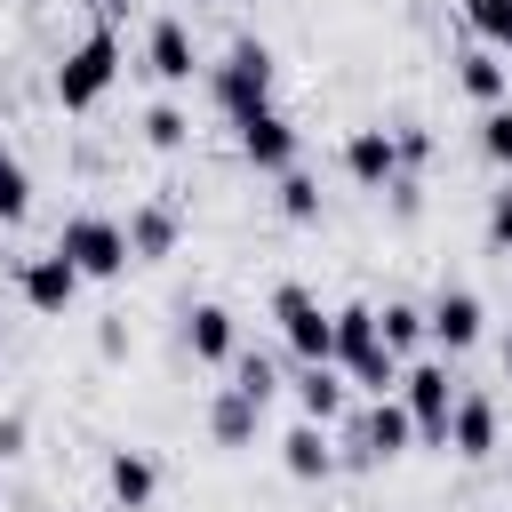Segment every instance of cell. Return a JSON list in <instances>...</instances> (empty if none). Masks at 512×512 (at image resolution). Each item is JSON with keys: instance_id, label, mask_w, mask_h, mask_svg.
Masks as SVG:
<instances>
[{"instance_id": "6da1fadb", "label": "cell", "mask_w": 512, "mask_h": 512, "mask_svg": "<svg viewBox=\"0 0 512 512\" xmlns=\"http://www.w3.org/2000/svg\"><path fill=\"white\" fill-rule=\"evenodd\" d=\"M336 368H344V376H352L368 400L400 392V352L384 344L376 304H336Z\"/></svg>"}, {"instance_id": "7a4b0ae2", "label": "cell", "mask_w": 512, "mask_h": 512, "mask_svg": "<svg viewBox=\"0 0 512 512\" xmlns=\"http://www.w3.org/2000/svg\"><path fill=\"white\" fill-rule=\"evenodd\" d=\"M272 80H280V64H272V48H264V40H232V48L208 64V96H216V112H224V120L264 112V104H272Z\"/></svg>"}, {"instance_id": "3957f363", "label": "cell", "mask_w": 512, "mask_h": 512, "mask_svg": "<svg viewBox=\"0 0 512 512\" xmlns=\"http://www.w3.org/2000/svg\"><path fill=\"white\" fill-rule=\"evenodd\" d=\"M56 248L80 264V280H120V272L136 264V248H128V224H120V216H96V208L64 216V224H56Z\"/></svg>"}, {"instance_id": "277c9868", "label": "cell", "mask_w": 512, "mask_h": 512, "mask_svg": "<svg viewBox=\"0 0 512 512\" xmlns=\"http://www.w3.org/2000/svg\"><path fill=\"white\" fill-rule=\"evenodd\" d=\"M408 448H416V416H408L400 392L368 400V408L344 424V464H360V472H376V464H392V456H408Z\"/></svg>"}, {"instance_id": "5b68a950", "label": "cell", "mask_w": 512, "mask_h": 512, "mask_svg": "<svg viewBox=\"0 0 512 512\" xmlns=\"http://www.w3.org/2000/svg\"><path fill=\"white\" fill-rule=\"evenodd\" d=\"M112 80H120V32L96 24L80 48H64V64H56V104H64V112H88V104H104Z\"/></svg>"}, {"instance_id": "8992f818", "label": "cell", "mask_w": 512, "mask_h": 512, "mask_svg": "<svg viewBox=\"0 0 512 512\" xmlns=\"http://www.w3.org/2000/svg\"><path fill=\"white\" fill-rule=\"evenodd\" d=\"M272 320H280V336H288L296 360H336V304H320L304 280L272 288Z\"/></svg>"}, {"instance_id": "52a82bcc", "label": "cell", "mask_w": 512, "mask_h": 512, "mask_svg": "<svg viewBox=\"0 0 512 512\" xmlns=\"http://www.w3.org/2000/svg\"><path fill=\"white\" fill-rule=\"evenodd\" d=\"M400 400H408V416H416V440H424V448H448V416H456V376H448V360H408V368H400Z\"/></svg>"}, {"instance_id": "ba28073f", "label": "cell", "mask_w": 512, "mask_h": 512, "mask_svg": "<svg viewBox=\"0 0 512 512\" xmlns=\"http://www.w3.org/2000/svg\"><path fill=\"white\" fill-rule=\"evenodd\" d=\"M16 296H24L40 320H64V312H72V296H80V264H72L64 248H40V256H24V264H16Z\"/></svg>"}, {"instance_id": "9c48e42d", "label": "cell", "mask_w": 512, "mask_h": 512, "mask_svg": "<svg viewBox=\"0 0 512 512\" xmlns=\"http://www.w3.org/2000/svg\"><path fill=\"white\" fill-rule=\"evenodd\" d=\"M232 144H240L248 168H272V176H280V168H296V144H304V136H296L288 112L264 104V112H240V120H232Z\"/></svg>"}, {"instance_id": "30bf717a", "label": "cell", "mask_w": 512, "mask_h": 512, "mask_svg": "<svg viewBox=\"0 0 512 512\" xmlns=\"http://www.w3.org/2000/svg\"><path fill=\"white\" fill-rule=\"evenodd\" d=\"M344 176H352L360 192H384L392 176H408L400 136H392V128H352V136H344Z\"/></svg>"}, {"instance_id": "8fae6325", "label": "cell", "mask_w": 512, "mask_h": 512, "mask_svg": "<svg viewBox=\"0 0 512 512\" xmlns=\"http://www.w3.org/2000/svg\"><path fill=\"white\" fill-rule=\"evenodd\" d=\"M424 328H432V344H440V352H472V344H480V328H488V312H480V296H472V288H440V296L424 304Z\"/></svg>"}, {"instance_id": "7c38bea8", "label": "cell", "mask_w": 512, "mask_h": 512, "mask_svg": "<svg viewBox=\"0 0 512 512\" xmlns=\"http://www.w3.org/2000/svg\"><path fill=\"white\" fill-rule=\"evenodd\" d=\"M144 64H152V80H160V88H184V80L200 72L192 24H184V16H160V24H152V40H144Z\"/></svg>"}, {"instance_id": "4fadbf2b", "label": "cell", "mask_w": 512, "mask_h": 512, "mask_svg": "<svg viewBox=\"0 0 512 512\" xmlns=\"http://www.w3.org/2000/svg\"><path fill=\"white\" fill-rule=\"evenodd\" d=\"M176 240H184V216H176L168 200H136V208H128V248H136V264L176 256Z\"/></svg>"}, {"instance_id": "5bb4252c", "label": "cell", "mask_w": 512, "mask_h": 512, "mask_svg": "<svg viewBox=\"0 0 512 512\" xmlns=\"http://www.w3.org/2000/svg\"><path fill=\"white\" fill-rule=\"evenodd\" d=\"M448 448H456L464 464L496 456V400H488V392H456V416H448Z\"/></svg>"}, {"instance_id": "9a60e30c", "label": "cell", "mask_w": 512, "mask_h": 512, "mask_svg": "<svg viewBox=\"0 0 512 512\" xmlns=\"http://www.w3.org/2000/svg\"><path fill=\"white\" fill-rule=\"evenodd\" d=\"M336 464H344V448H328V424H312V416L288 424V440H280V472L288 480H328Z\"/></svg>"}, {"instance_id": "2e32d148", "label": "cell", "mask_w": 512, "mask_h": 512, "mask_svg": "<svg viewBox=\"0 0 512 512\" xmlns=\"http://www.w3.org/2000/svg\"><path fill=\"white\" fill-rule=\"evenodd\" d=\"M184 352H192V360H232V352H240L232 304H192V312H184Z\"/></svg>"}, {"instance_id": "e0dca14e", "label": "cell", "mask_w": 512, "mask_h": 512, "mask_svg": "<svg viewBox=\"0 0 512 512\" xmlns=\"http://www.w3.org/2000/svg\"><path fill=\"white\" fill-rule=\"evenodd\" d=\"M344 384H352V376H344L336 360H296V408H304L312 424H336V416H344Z\"/></svg>"}, {"instance_id": "ac0fdd59", "label": "cell", "mask_w": 512, "mask_h": 512, "mask_svg": "<svg viewBox=\"0 0 512 512\" xmlns=\"http://www.w3.org/2000/svg\"><path fill=\"white\" fill-rule=\"evenodd\" d=\"M256 424H264V400H248L240 384H224V392L208 400V440H216V448H248Z\"/></svg>"}, {"instance_id": "d6986e66", "label": "cell", "mask_w": 512, "mask_h": 512, "mask_svg": "<svg viewBox=\"0 0 512 512\" xmlns=\"http://www.w3.org/2000/svg\"><path fill=\"white\" fill-rule=\"evenodd\" d=\"M104 488H112V504H120V512H144V504H152V488H160V472H152V456H144V448H112V456H104Z\"/></svg>"}, {"instance_id": "ffe728a7", "label": "cell", "mask_w": 512, "mask_h": 512, "mask_svg": "<svg viewBox=\"0 0 512 512\" xmlns=\"http://www.w3.org/2000/svg\"><path fill=\"white\" fill-rule=\"evenodd\" d=\"M456 88L488 112V104H504V96H512V64H504L496 48H464V56H456Z\"/></svg>"}, {"instance_id": "44dd1931", "label": "cell", "mask_w": 512, "mask_h": 512, "mask_svg": "<svg viewBox=\"0 0 512 512\" xmlns=\"http://www.w3.org/2000/svg\"><path fill=\"white\" fill-rule=\"evenodd\" d=\"M32 216V168H24V152L0 136V224H24Z\"/></svg>"}, {"instance_id": "7402d4cb", "label": "cell", "mask_w": 512, "mask_h": 512, "mask_svg": "<svg viewBox=\"0 0 512 512\" xmlns=\"http://www.w3.org/2000/svg\"><path fill=\"white\" fill-rule=\"evenodd\" d=\"M464 24L480 32V48L512 56V0H464Z\"/></svg>"}, {"instance_id": "603a6c76", "label": "cell", "mask_w": 512, "mask_h": 512, "mask_svg": "<svg viewBox=\"0 0 512 512\" xmlns=\"http://www.w3.org/2000/svg\"><path fill=\"white\" fill-rule=\"evenodd\" d=\"M280 216H288V224H320V176L280 168Z\"/></svg>"}, {"instance_id": "cb8c5ba5", "label": "cell", "mask_w": 512, "mask_h": 512, "mask_svg": "<svg viewBox=\"0 0 512 512\" xmlns=\"http://www.w3.org/2000/svg\"><path fill=\"white\" fill-rule=\"evenodd\" d=\"M376 328H384V344H392L400 360H408V352L432 336V328H424V304H384V312H376Z\"/></svg>"}, {"instance_id": "d4e9b609", "label": "cell", "mask_w": 512, "mask_h": 512, "mask_svg": "<svg viewBox=\"0 0 512 512\" xmlns=\"http://www.w3.org/2000/svg\"><path fill=\"white\" fill-rule=\"evenodd\" d=\"M144 144H152V152H184V144H192V120H184L176 104H152V112H144Z\"/></svg>"}, {"instance_id": "484cf974", "label": "cell", "mask_w": 512, "mask_h": 512, "mask_svg": "<svg viewBox=\"0 0 512 512\" xmlns=\"http://www.w3.org/2000/svg\"><path fill=\"white\" fill-rule=\"evenodd\" d=\"M232 384H240L248 400H264V408H272V392H280V376H272L264 352H232Z\"/></svg>"}, {"instance_id": "4316f807", "label": "cell", "mask_w": 512, "mask_h": 512, "mask_svg": "<svg viewBox=\"0 0 512 512\" xmlns=\"http://www.w3.org/2000/svg\"><path fill=\"white\" fill-rule=\"evenodd\" d=\"M480 160L512 168V104H488V112H480Z\"/></svg>"}, {"instance_id": "83f0119b", "label": "cell", "mask_w": 512, "mask_h": 512, "mask_svg": "<svg viewBox=\"0 0 512 512\" xmlns=\"http://www.w3.org/2000/svg\"><path fill=\"white\" fill-rule=\"evenodd\" d=\"M480 240H488L496 256L512 248V184H504V192H488V224H480Z\"/></svg>"}, {"instance_id": "f1b7e54d", "label": "cell", "mask_w": 512, "mask_h": 512, "mask_svg": "<svg viewBox=\"0 0 512 512\" xmlns=\"http://www.w3.org/2000/svg\"><path fill=\"white\" fill-rule=\"evenodd\" d=\"M392 136H400V160H408V168H424V160H432V128H424V120H400Z\"/></svg>"}, {"instance_id": "f546056e", "label": "cell", "mask_w": 512, "mask_h": 512, "mask_svg": "<svg viewBox=\"0 0 512 512\" xmlns=\"http://www.w3.org/2000/svg\"><path fill=\"white\" fill-rule=\"evenodd\" d=\"M24 440H32V424H24L16 408H0V464H16V456H24Z\"/></svg>"}, {"instance_id": "4dcf8cb0", "label": "cell", "mask_w": 512, "mask_h": 512, "mask_svg": "<svg viewBox=\"0 0 512 512\" xmlns=\"http://www.w3.org/2000/svg\"><path fill=\"white\" fill-rule=\"evenodd\" d=\"M384 192H392V216H416V208H424V184H416V176H392Z\"/></svg>"}, {"instance_id": "1f68e13d", "label": "cell", "mask_w": 512, "mask_h": 512, "mask_svg": "<svg viewBox=\"0 0 512 512\" xmlns=\"http://www.w3.org/2000/svg\"><path fill=\"white\" fill-rule=\"evenodd\" d=\"M96 352H104V360H128V320H104V328H96Z\"/></svg>"}, {"instance_id": "d6a6232c", "label": "cell", "mask_w": 512, "mask_h": 512, "mask_svg": "<svg viewBox=\"0 0 512 512\" xmlns=\"http://www.w3.org/2000/svg\"><path fill=\"white\" fill-rule=\"evenodd\" d=\"M496 360H504V376H512V336H504V344H496Z\"/></svg>"}, {"instance_id": "836d02e7", "label": "cell", "mask_w": 512, "mask_h": 512, "mask_svg": "<svg viewBox=\"0 0 512 512\" xmlns=\"http://www.w3.org/2000/svg\"><path fill=\"white\" fill-rule=\"evenodd\" d=\"M96 8H104V16H120V8H136V0H96Z\"/></svg>"}, {"instance_id": "e575fe53", "label": "cell", "mask_w": 512, "mask_h": 512, "mask_svg": "<svg viewBox=\"0 0 512 512\" xmlns=\"http://www.w3.org/2000/svg\"><path fill=\"white\" fill-rule=\"evenodd\" d=\"M0 344H8V320H0Z\"/></svg>"}]
</instances>
